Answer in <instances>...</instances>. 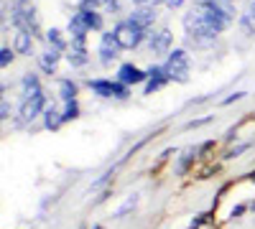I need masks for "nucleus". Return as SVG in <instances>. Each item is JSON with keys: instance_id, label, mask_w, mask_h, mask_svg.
<instances>
[{"instance_id": "1", "label": "nucleus", "mask_w": 255, "mask_h": 229, "mask_svg": "<svg viewBox=\"0 0 255 229\" xmlns=\"http://www.w3.org/2000/svg\"><path fill=\"white\" fill-rule=\"evenodd\" d=\"M230 20L232 8L227 0H202L199 5H194V10L186 13L184 28L197 38H215L230 26Z\"/></svg>"}, {"instance_id": "2", "label": "nucleus", "mask_w": 255, "mask_h": 229, "mask_svg": "<svg viewBox=\"0 0 255 229\" xmlns=\"http://www.w3.org/2000/svg\"><path fill=\"white\" fill-rule=\"evenodd\" d=\"M13 26L18 31L31 33V36L38 31V20H36V10L31 5V0H20V3L13 8Z\"/></svg>"}, {"instance_id": "3", "label": "nucleus", "mask_w": 255, "mask_h": 229, "mask_svg": "<svg viewBox=\"0 0 255 229\" xmlns=\"http://www.w3.org/2000/svg\"><path fill=\"white\" fill-rule=\"evenodd\" d=\"M113 33H115L118 44H120L123 49H135L140 41H143V36H145V28H140L135 20H123V23L115 26Z\"/></svg>"}, {"instance_id": "4", "label": "nucleus", "mask_w": 255, "mask_h": 229, "mask_svg": "<svg viewBox=\"0 0 255 229\" xmlns=\"http://www.w3.org/2000/svg\"><path fill=\"white\" fill-rule=\"evenodd\" d=\"M163 72L168 79H176V81H186L189 79V54L184 49H176L174 54H168Z\"/></svg>"}, {"instance_id": "5", "label": "nucleus", "mask_w": 255, "mask_h": 229, "mask_svg": "<svg viewBox=\"0 0 255 229\" xmlns=\"http://www.w3.org/2000/svg\"><path fill=\"white\" fill-rule=\"evenodd\" d=\"M90 87L100 97H118V99L128 97V87L123 84V81H118V84H115V81H108V79H92Z\"/></svg>"}, {"instance_id": "6", "label": "nucleus", "mask_w": 255, "mask_h": 229, "mask_svg": "<svg viewBox=\"0 0 255 229\" xmlns=\"http://www.w3.org/2000/svg\"><path fill=\"white\" fill-rule=\"evenodd\" d=\"M120 44H118V38H115V33H102V41H100V56H102V61L105 64H110V61L120 54Z\"/></svg>"}, {"instance_id": "7", "label": "nucleus", "mask_w": 255, "mask_h": 229, "mask_svg": "<svg viewBox=\"0 0 255 229\" xmlns=\"http://www.w3.org/2000/svg\"><path fill=\"white\" fill-rule=\"evenodd\" d=\"M168 46H171V31L168 28H161V31L151 33V54H156V56L168 54Z\"/></svg>"}, {"instance_id": "8", "label": "nucleus", "mask_w": 255, "mask_h": 229, "mask_svg": "<svg viewBox=\"0 0 255 229\" xmlns=\"http://www.w3.org/2000/svg\"><path fill=\"white\" fill-rule=\"evenodd\" d=\"M44 105H46L44 94L26 97V99H23V107H20V117H23V120H33V117H36L41 110H44Z\"/></svg>"}, {"instance_id": "9", "label": "nucleus", "mask_w": 255, "mask_h": 229, "mask_svg": "<svg viewBox=\"0 0 255 229\" xmlns=\"http://www.w3.org/2000/svg\"><path fill=\"white\" fill-rule=\"evenodd\" d=\"M148 74L145 72H140L138 67H133V64H123L120 67V72H118V79L123 81V84L128 87V84H140V81L145 79Z\"/></svg>"}, {"instance_id": "10", "label": "nucleus", "mask_w": 255, "mask_h": 229, "mask_svg": "<svg viewBox=\"0 0 255 229\" xmlns=\"http://www.w3.org/2000/svg\"><path fill=\"white\" fill-rule=\"evenodd\" d=\"M168 81V76H166V72H163V67H156V69H151L148 72V84H145V94H153L156 89H161L163 84Z\"/></svg>"}, {"instance_id": "11", "label": "nucleus", "mask_w": 255, "mask_h": 229, "mask_svg": "<svg viewBox=\"0 0 255 229\" xmlns=\"http://www.w3.org/2000/svg\"><path fill=\"white\" fill-rule=\"evenodd\" d=\"M59 59H61V51H59V49H49V51L41 54L38 64H41V69H44L46 74H54V69H56V64H59Z\"/></svg>"}, {"instance_id": "12", "label": "nucleus", "mask_w": 255, "mask_h": 229, "mask_svg": "<svg viewBox=\"0 0 255 229\" xmlns=\"http://www.w3.org/2000/svg\"><path fill=\"white\" fill-rule=\"evenodd\" d=\"M130 20H135L140 28H148V26H151L153 20H156V13H153V8H145V5H143V8H138V10L133 13Z\"/></svg>"}, {"instance_id": "13", "label": "nucleus", "mask_w": 255, "mask_h": 229, "mask_svg": "<svg viewBox=\"0 0 255 229\" xmlns=\"http://www.w3.org/2000/svg\"><path fill=\"white\" fill-rule=\"evenodd\" d=\"M82 8H90V10H115L118 0H84Z\"/></svg>"}, {"instance_id": "14", "label": "nucleus", "mask_w": 255, "mask_h": 229, "mask_svg": "<svg viewBox=\"0 0 255 229\" xmlns=\"http://www.w3.org/2000/svg\"><path fill=\"white\" fill-rule=\"evenodd\" d=\"M31 33H26V31H18V36H15V54H31Z\"/></svg>"}, {"instance_id": "15", "label": "nucleus", "mask_w": 255, "mask_h": 229, "mask_svg": "<svg viewBox=\"0 0 255 229\" xmlns=\"http://www.w3.org/2000/svg\"><path fill=\"white\" fill-rule=\"evenodd\" d=\"M23 94H26V97H36V94H41V87H38L36 74H26V76H23Z\"/></svg>"}, {"instance_id": "16", "label": "nucleus", "mask_w": 255, "mask_h": 229, "mask_svg": "<svg viewBox=\"0 0 255 229\" xmlns=\"http://www.w3.org/2000/svg\"><path fill=\"white\" fill-rule=\"evenodd\" d=\"M82 10V15H84V20H87V26H90V31L95 28H102V15L97 13V10H90V8H79Z\"/></svg>"}, {"instance_id": "17", "label": "nucleus", "mask_w": 255, "mask_h": 229, "mask_svg": "<svg viewBox=\"0 0 255 229\" xmlns=\"http://www.w3.org/2000/svg\"><path fill=\"white\" fill-rule=\"evenodd\" d=\"M59 94H61L64 102H72L74 94H77V84H74V81H69V79H64L61 84H59Z\"/></svg>"}, {"instance_id": "18", "label": "nucleus", "mask_w": 255, "mask_h": 229, "mask_svg": "<svg viewBox=\"0 0 255 229\" xmlns=\"http://www.w3.org/2000/svg\"><path fill=\"white\" fill-rule=\"evenodd\" d=\"M69 64H72V67H84V64H87V49L72 46V54H69Z\"/></svg>"}, {"instance_id": "19", "label": "nucleus", "mask_w": 255, "mask_h": 229, "mask_svg": "<svg viewBox=\"0 0 255 229\" xmlns=\"http://www.w3.org/2000/svg\"><path fill=\"white\" fill-rule=\"evenodd\" d=\"M46 41L51 44V49H59V51H64V49H67V41H64L61 31H56V28H51V31L46 33Z\"/></svg>"}, {"instance_id": "20", "label": "nucleus", "mask_w": 255, "mask_h": 229, "mask_svg": "<svg viewBox=\"0 0 255 229\" xmlns=\"http://www.w3.org/2000/svg\"><path fill=\"white\" fill-rule=\"evenodd\" d=\"M44 122H46V128H49V130H56L59 125L64 122V115H59L54 107H49V110H46V117H44Z\"/></svg>"}, {"instance_id": "21", "label": "nucleus", "mask_w": 255, "mask_h": 229, "mask_svg": "<svg viewBox=\"0 0 255 229\" xmlns=\"http://www.w3.org/2000/svg\"><path fill=\"white\" fill-rule=\"evenodd\" d=\"M79 115V107H77V102H67V110H64V120H74Z\"/></svg>"}, {"instance_id": "22", "label": "nucleus", "mask_w": 255, "mask_h": 229, "mask_svg": "<svg viewBox=\"0 0 255 229\" xmlns=\"http://www.w3.org/2000/svg\"><path fill=\"white\" fill-rule=\"evenodd\" d=\"M13 61V51L10 49H0V67H8Z\"/></svg>"}, {"instance_id": "23", "label": "nucleus", "mask_w": 255, "mask_h": 229, "mask_svg": "<svg viewBox=\"0 0 255 229\" xmlns=\"http://www.w3.org/2000/svg\"><path fill=\"white\" fill-rule=\"evenodd\" d=\"M243 97H245V92H238V94L227 97V99H225V105H232V102H238V99H243Z\"/></svg>"}, {"instance_id": "24", "label": "nucleus", "mask_w": 255, "mask_h": 229, "mask_svg": "<svg viewBox=\"0 0 255 229\" xmlns=\"http://www.w3.org/2000/svg\"><path fill=\"white\" fill-rule=\"evenodd\" d=\"M181 3H184V0H166V5H168V8H179Z\"/></svg>"}, {"instance_id": "25", "label": "nucleus", "mask_w": 255, "mask_h": 229, "mask_svg": "<svg viewBox=\"0 0 255 229\" xmlns=\"http://www.w3.org/2000/svg\"><path fill=\"white\" fill-rule=\"evenodd\" d=\"M245 148H248V145H240V148H235V151H232V153H230V158H235V155H238V153H243Z\"/></svg>"}, {"instance_id": "26", "label": "nucleus", "mask_w": 255, "mask_h": 229, "mask_svg": "<svg viewBox=\"0 0 255 229\" xmlns=\"http://www.w3.org/2000/svg\"><path fill=\"white\" fill-rule=\"evenodd\" d=\"M133 3H138V5H145V3H148V0H133Z\"/></svg>"}]
</instances>
